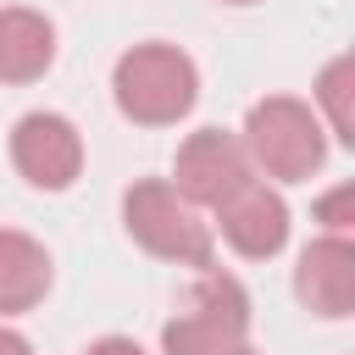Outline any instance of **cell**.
I'll return each mask as SVG.
<instances>
[{
    "label": "cell",
    "instance_id": "obj_1",
    "mask_svg": "<svg viewBox=\"0 0 355 355\" xmlns=\"http://www.w3.org/2000/svg\"><path fill=\"white\" fill-rule=\"evenodd\" d=\"M111 100L139 128H172L200 100V67L178 44L144 39V44H133V50L116 55V67H111Z\"/></svg>",
    "mask_w": 355,
    "mask_h": 355
},
{
    "label": "cell",
    "instance_id": "obj_2",
    "mask_svg": "<svg viewBox=\"0 0 355 355\" xmlns=\"http://www.w3.org/2000/svg\"><path fill=\"white\" fill-rule=\"evenodd\" d=\"M250 166L272 183H305L322 161H327V133H322V116L294 100V94H266L250 105L244 116V133H239Z\"/></svg>",
    "mask_w": 355,
    "mask_h": 355
},
{
    "label": "cell",
    "instance_id": "obj_3",
    "mask_svg": "<svg viewBox=\"0 0 355 355\" xmlns=\"http://www.w3.org/2000/svg\"><path fill=\"white\" fill-rule=\"evenodd\" d=\"M122 227L139 250L161 255V261H178V266H211L216 255V233L211 222H200V211L166 183V178H139L128 194H122Z\"/></svg>",
    "mask_w": 355,
    "mask_h": 355
},
{
    "label": "cell",
    "instance_id": "obj_4",
    "mask_svg": "<svg viewBox=\"0 0 355 355\" xmlns=\"http://www.w3.org/2000/svg\"><path fill=\"white\" fill-rule=\"evenodd\" d=\"M250 338V294L233 272L205 266L189 305L161 327V349L166 355H233Z\"/></svg>",
    "mask_w": 355,
    "mask_h": 355
},
{
    "label": "cell",
    "instance_id": "obj_5",
    "mask_svg": "<svg viewBox=\"0 0 355 355\" xmlns=\"http://www.w3.org/2000/svg\"><path fill=\"white\" fill-rule=\"evenodd\" d=\"M255 178V166H250V155H244V144H239V133H227V128H200V133H189L183 144H178V161H172V189L200 211H216L227 194H239L244 183Z\"/></svg>",
    "mask_w": 355,
    "mask_h": 355
},
{
    "label": "cell",
    "instance_id": "obj_6",
    "mask_svg": "<svg viewBox=\"0 0 355 355\" xmlns=\"http://www.w3.org/2000/svg\"><path fill=\"white\" fill-rule=\"evenodd\" d=\"M11 166L22 172V183H33L44 194H61L83 172V133L61 111H28L11 128Z\"/></svg>",
    "mask_w": 355,
    "mask_h": 355
},
{
    "label": "cell",
    "instance_id": "obj_7",
    "mask_svg": "<svg viewBox=\"0 0 355 355\" xmlns=\"http://www.w3.org/2000/svg\"><path fill=\"white\" fill-rule=\"evenodd\" d=\"M294 294L305 311H316L327 322H344L355 311V244H349V233H322L316 244L300 250Z\"/></svg>",
    "mask_w": 355,
    "mask_h": 355
},
{
    "label": "cell",
    "instance_id": "obj_8",
    "mask_svg": "<svg viewBox=\"0 0 355 355\" xmlns=\"http://www.w3.org/2000/svg\"><path fill=\"white\" fill-rule=\"evenodd\" d=\"M216 233L244 255V261H266L288 244V205L277 189H266L261 178H250L239 194H227L216 205Z\"/></svg>",
    "mask_w": 355,
    "mask_h": 355
},
{
    "label": "cell",
    "instance_id": "obj_9",
    "mask_svg": "<svg viewBox=\"0 0 355 355\" xmlns=\"http://www.w3.org/2000/svg\"><path fill=\"white\" fill-rule=\"evenodd\" d=\"M55 61V22L28 6H0V83H33Z\"/></svg>",
    "mask_w": 355,
    "mask_h": 355
},
{
    "label": "cell",
    "instance_id": "obj_10",
    "mask_svg": "<svg viewBox=\"0 0 355 355\" xmlns=\"http://www.w3.org/2000/svg\"><path fill=\"white\" fill-rule=\"evenodd\" d=\"M44 294H50V250L22 227H0V322L33 311Z\"/></svg>",
    "mask_w": 355,
    "mask_h": 355
},
{
    "label": "cell",
    "instance_id": "obj_11",
    "mask_svg": "<svg viewBox=\"0 0 355 355\" xmlns=\"http://www.w3.org/2000/svg\"><path fill=\"white\" fill-rule=\"evenodd\" d=\"M349 89H355V55H333L316 78V116H327L333 139L338 144H355V105H349Z\"/></svg>",
    "mask_w": 355,
    "mask_h": 355
},
{
    "label": "cell",
    "instance_id": "obj_12",
    "mask_svg": "<svg viewBox=\"0 0 355 355\" xmlns=\"http://www.w3.org/2000/svg\"><path fill=\"white\" fill-rule=\"evenodd\" d=\"M349 205H355V189H349V183H338L327 200H316V216L327 222V233H349V222H355Z\"/></svg>",
    "mask_w": 355,
    "mask_h": 355
},
{
    "label": "cell",
    "instance_id": "obj_13",
    "mask_svg": "<svg viewBox=\"0 0 355 355\" xmlns=\"http://www.w3.org/2000/svg\"><path fill=\"white\" fill-rule=\"evenodd\" d=\"M83 355H144V349H139L133 338H122V333H105V338H94Z\"/></svg>",
    "mask_w": 355,
    "mask_h": 355
},
{
    "label": "cell",
    "instance_id": "obj_14",
    "mask_svg": "<svg viewBox=\"0 0 355 355\" xmlns=\"http://www.w3.org/2000/svg\"><path fill=\"white\" fill-rule=\"evenodd\" d=\"M0 355H33V344H28L17 327H6V322H0Z\"/></svg>",
    "mask_w": 355,
    "mask_h": 355
},
{
    "label": "cell",
    "instance_id": "obj_15",
    "mask_svg": "<svg viewBox=\"0 0 355 355\" xmlns=\"http://www.w3.org/2000/svg\"><path fill=\"white\" fill-rule=\"evenodd\" d=\"M233 355H261V349H250V344H244V349H233Z\"/></svg>",
    "mask_w": 355,
    "mask_h": 355
},
{
    "label": "cell",
    "instance_id": "obj_16",
    "mask_svg": "<svg viewBox=\"0 0 355 355\" xmlns=\"http://www.w3.org/2000/svg\"><path fill=\"white\" fill-rule=\"evenodd\" d=\"M227 6H255V0H227Z\"/></svg>",
    "mask_w": 355,
    "mask_h": 355
}]
</instances>
